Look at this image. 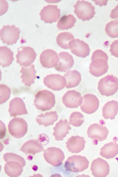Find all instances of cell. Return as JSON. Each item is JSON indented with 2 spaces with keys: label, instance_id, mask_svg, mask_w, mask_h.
Returning <instances> with one entry per match:
<instances>
[{
  "label": "cell",
  "instance_id": "6da1fadb",
  "mask_svg": "<svg viewBox=\"0 0 118 177\" xmlns=\"http://www.w3.org/2000/svg\"><path fill=\"white\" fill-rule=\"evenodd\" d=\"M55 96L50 91L43 90L37 92L35 96L34 105L42 111L48 110L55 106Z\"/></svg>",
  "mask_w": 118,
  "mask_h": 177
},
{
  "label": "cell",
  "instance_id": "7a4b0ae2",
  "mask_svg": "<svg viewBox=\"0 0 118 177\" xmlns=\"http://www.w3.org/2000/svg\"><path fill=\"white\" fill-rule=\"evenodd\" d=\"M97 88L102 96H113L118 90V78L113 75H108L99 80Z\"/></svg>",
  "mask_w": 118,
  "mask_h": 177
},
{
  "label": "cell",
  "instance_id": "3957f363",
  "mask_svg": "<svg viewBox=\"0 0 118 177\" xmlns=\"http://www.w3.org/2000/svg\"><path fill=\"white\" fill-rule=\"evenodd\" d=\"M89 164V162L86 157L80 155H73L68 158L64 167L66 171L80 172L87 169Z\"/></svg>",
  "mask_w": 118,
  "mask_h": 177
},
{
  "label": "cell",
  "instance_id": "277c9868",
  "mask_svg": "<svg viewBox=\"0 0 118 177\" xmlns=\"http://www.w3.org/2000/svg\"><path fill=\"white\" fill-rule=\"evenodd\" d=\"M73 6L74 13L83 21L89 20L95 14L94 7L88 1L78 0Z\"/></svg>",
  "mask_w": 118,
  "mask_h": 177
},
{
  "label": "cell",
  "instance_id": "5b68a950",
  "mask_svg": "<svg viewBox=\"0 0 118 177\" xmlns=\"http://www.w3.org/2000/svg\"><path fill=\"white\" fill-rule=\"evenodd\" d=\"M108 56L95 57L92 56L89 69L90 73L94 76L99 77L106 73L109 68L107 63Z\"/></svg>",
  "mask_w": 118,
  "mask_h": 177
},
{
  "label": "cell",
  "instance_id": "8992f818",
  "mask_svg": "<svg viewBox=\"0 0 118 177\" xmlns=\"http://www.w3.org/2000/svg\"><path fill=\"white\" fill-rule=\"evenodd\" d=\"M16 62L20 66H29L34 62L36 53L34 49L30 46H21L17 49L16 55Z\"/></svg>",
  "mask_w": 118,
  "mask_h": 177
},
{
  "label": "cell",
  "instance_id": "52a82bcc",
  "mask_svg": "<svg viewBox=\"0 0 118 177\" xmlns=\"http://www.w3.org/2000/svg\"><path fill=\"white\" fill-rule=\"evenodd\" d=\"M28 124L23 119L15 117L12 119L8 125V130L10 134L14 137L20 138L26 134Z\"/></svg>",
  "mask_w": 118,
  "mask_h": 177
},
{
  "label": "cell",
  "instance_id": "ba28073f",
  "mask_svg": "<svg viewBox=\"0 0 118 177\" xmlns=\"http://www.w3.org/2000/svg\"><path fill=\"white\" fill-rule=\"evenodd\" d=\"M20 31L14 25H4L0 30L1 40L8 45L15 44L19 38Z\"/></svg>",
  "mask_w": 118,
  "mask_h": 177
},
{
  "label": "cell",
  "instance_id": "9c48e42d",
  "mask_svg": "<svg viewBox=\"0 0 118 177\" xmlns=\"http://www.w3.org/2000/svg\"><path fill=\"white\" fill-rule=\"evenodd\" d=\"M43 156L47 163L54 167L61 165L65 158L63 152L55 147H50L44 150Z\"/></svg>",
  "mask_w": 118,
  "mask_h": 177
},
{
  "label": "cell",
  "instance_id": "30bf717a",
  "mask_svg": "<svg viewBox=\"0 0 118 177\" xmlns=\"http://www.w3.org/2000/svg\"><path fill=\"white\" fill-rule=\"evenodd\" d=\"M43 81L46 86L55 91L61 90L67 84L65 77L59 74L47 75L44 78Z\"/></svg>",
  "mask_w": 118,
  "mask_h": 177
},
{
  "label": "cell",
  "instance_id": "8fae6325",
  "mask_svg": "<svg viewBox=\"0 0 118 177\" xmlns=\"http://www.w3.org/2000/svg\"><path fill=\"white\" fill-rule=\"evenodd\" d=\"M60 10L57 5L49 4L44 6L40 13L41 20L45 23L56 22L60 17Z\"/></svg>",
  "mask_w": 118,
  "mask_h": 177
},
{
  "label": "cell",
  "instance_id": "7c38bea8",
  "mask_svg": "<svg viewBox=\"0 0 118 177\" xmlns=\"http://www.w3.org/2000/svg\"><path fill=\"white\" fill-rule=\"evenodd\" d=\"M40 60L42 66L50 68L56 66L60 61L58 55L54 50L47 49L43 50L40 55Z\"/></svg>",
  "mask_w": 118,
  "mask_h": 177
},
{
  "label": "cell",
  "instance_id": "4fadbf2b",
  "mask_svg": "<svg viewBox=\"0 0 118 177\" xmlns=\"http://www.w3.org/2000/svg\"><path fill=\"white\" fill-rule=\"evenodd\" d=\"M62 99L63 104L66 107L74 108L82 105L83 98L79 92L75 90H71L65 94Z\"/></svg>",
  "mask_w": 118,
  "mask_h": 177
},
{
  "label": "cell",
  "instance_id": "5bb4252c",
  "mask_svg": "<svg viewBox=\"0 0 118 177\" xmlns=\"http://www.w3.org/2000/svg\"><path fill=\"white\" fill-rule=\"evenodd\" d=\"M69 48L73 54L82 58H85L88 56L90 50L87 43L78 39H73L70 41Z\"/></svg>",
  "mask_w": 118,
  "mask_h": 177
},
{
  "label": "cell",
  "instance_id": "9a60e30c",
  "mask_svg": "<svg viewBox=\"0 0 118 177\" xmlns=\"http://www.w3.org/2000/svg\"><path fill=\"white\" fill-rule=\"evenodd\" d=\"M109 133L107 128L97 123L91 124L87 131L88 137L92 140L101 141L106 139Z\"/></svg>",
  "mask_w": 118,
  "mask_h": 177
},
{
  "label": "cell",
  "instance_id": "2e32d148",
  "mask_svg": "<svg viewBox=\"0 0 118 177\" xmlns=\"http://www.w3.org/2000/svg\"><path fill=\"white\" fill-rule=\"evenodd\" d=\"M83 102L80 106L81 110L88 114H92L98 109L99 101L98 98L92 94H87L83 96Z\"/></svg>",
  "mask_w": 118,
  "mask_h": 177
},
{
  "label": "cell",
  "instance_id": "e0dca14e",
  "mask_svg": "<svg viewBox=\"0 0 118 177\" xmlns=\"http://www.w3.org/2000/svg\"><path fill=\"white\" fill-rule=\"evenodd\" d=\"M91 170L93 175L95 177H106L109 173V165L105 160L98 158L92 162Z\"/></svg>",
  "mask_w": 118,
  "mask_h": 177
},
{
  "label": "cell",
  "instance_id": "ac0fdd59",
  "mask_svg": "<svg viewBox=\"0 0 118 177\" xmlns=\"http://www.w3.org/2000/svg\"><path fill=\"white\" fill-rule=\"evenodd\" d=\"M8 112L10 116L12 117L28 113L23 100L17 97L14 98L10 101Z\"/></svg>",
  "mask_w": 118,
  "mask_h": 177
},
{
  "label": "cell",
  "instance_id": "d6986e66",
  "mask_svg": "<svg viewBox=\"0 0 118 177\" xmlns=\"http://www.w3.org/2000/svg\"><path fill=\"white\" fill-rule=\"evenodd\" d=\"M85 143L83 137L77 135L69 138L65 143L68 151L73 153H78L83 150Z\"/></svg>",
  "mask_w": 118,
  "mask_h": 177
},
{
  "label": "cell",
  "instance_id": "ffe728a7",
  "mask_svg": "<svg viewBox=\"0 0 118 177\" xmlns=\"http://www.w3.org/2000/svg\"><path fill=\"white\" fill-rule=\"evenodd\" d=\"M60 61L57 65L55 67L58 71L63 72L66 71L73 66L74 60L73 56L68 53L62 52L58 54Z\"/></svg>",
  "mask_w": 118,
  "mask_h": 177
},
{
  "label": "cell",
  "instance_id": "44dd1931",
  "mask_svg": "<svg viewBox=\"0 0 118 177\" xmlns=\"http://www.w3.org/2000/svg\"><path fill=\"white\" fill-rule=\"evenodd\" d=\"M71 129L67 119L60 120L56 123L53 128V135L55 136V140L57 141L63 140L64 138L69 133L68 131Z\"/></svg>",
  "mask_w": 118,
  "mask_h": 177
},
{
  "label": "cell",
  "instance_id": "7402d4cb",
  "mask_svg": "<svg viewBox=\"0 0 118 177\" xmlns=\"http://www.w3.org/2000/svg\"><path fill=\"white\" fill-rule=\"evenodd\" d=\"M20 72L22 74L21 76L22 81L26 86L30 87L35 83L36 71L34 64L22 67Z\"/></svg>",
  "mask_w": 118,
  "mask_h": 177
},
{
  "label": "cell",
  "instance_id": "603a6c76",
  "mask_svg": "<svg viewBox=\"0 0 118 177\" xmlns=\"http://www.w3.org/2000/svg\"><path fill=\"white\" fill-rule=\"evenodd\" d=\"M6 163L4 169L5 173L9 176L18 177L21 174L23 166L20 163L14 160H10Z\"/></svg>",
  "mask_w": 118,
  "mask_h": 177
},
{
  "label": "cell",
  "instance_id": "cb8c5ba5",
  "mask_svg": "<svg viewBox=\"0 0 118 177\" xmlns=\"http://www.w3.org/2000/svg\"><path fill=\"white\" fill-rule=\"evenodd\" d=\"M42 145L37 140L32 139L25 142L19 150L26 154H31L34 155L36 153L44 151Z\"/></svg>",
  "mask_w": 118,
  "mask_h": 177
},
{
  "label": "cell",
  "instance_id": "d4e9b609",
  "mask_svg": "<svg viewBox=\"0 0 118 177\" xmlns=\"http://www.w3.org/2000/svg\"><path fill=\"white\" fill-rule=\"evenodd\" d=\"M58 115L55 111H50L38 115L36 118L37 122L45 127L53 125L58 119Z\"/></svg>",
  "mask_w": 118,
  "mask_h": 177
},
{
  "label": "cell",
  "instance_id": "484cf974",
  "mask_svg": "<svg viewBox=\"0 0 118 177\" xmlns=\"http://www.w3.org/2000/svg\"><path fill=\"white\" fill-rule=\"evenodd\" d=\"M118 102L114 100L109 101L106 103L102 108V116L105 119L115 118L118 113Z\"/></svg>",
  "mask_w": 118,
  "mask_h": 177
},
{
  "label": "cell",
  "instance_id": "4316f807",
  "mask_svg": "<svg viewBox=\"0 0 118 177\" xmlns=\"http://www.w3.org/2000/svg\"><path fill=\"white\" fill-rule=\"evenodd\" d=\"M67 81L65 88H70L77 86L81 81V73L76 70H69L64 75Z\"/></svg>",
  "mask_w": 118,
  "mask_h": 177
},
{
  "label": "cell",
  "instance_id": "83f0119b",
  "mask_svg": "<svg viewBox=\"0 0 118 177\" xmlns=\"http://www.w3.org/2000/svg\"><path fill=\"white\" fill-rule=\"evenodd\" d=\"M118 154V144L111 142L106 144L101 148L100 154L107 159L115 157Z\"/></svg>",
  "mask_w": 118,
  "mask_h": 177
},
{
  "label": "cell",
  "instance_id": "f1b7e54d",
  "mask_svg": "<svg viewBox=\"0 0 118 177\" xmlns=\"http://www.w3.org/2000/svg\"><path fill=\"white\" fill-rule=\"evenodd\" d=\"M14 53L6 46L0 47V65L3 68L8 67L14 60Z\"/></svg>",
  "mask_w": 118,
  "mask_h": 177
},
{
  "label": "cell",
  "instance_id": "f546056e",
  "mask_svg": "<svg viewBox=\"0 0 118 177\" xmlns=\"http://www.w3.org/2000/svg\"><path fill=\"white\" fill-rule=\"evenodd\" d=\"M76 22L75 17L69 14L62 16L58 20L57 26L59 30H68L74 27Z\"/></svg>",
  "mask_w": 118,
  "mask_h": 177
},
{
  "label": "cell",
  "instance_id": "4dcf8cb0",
  "mask_svg": "<svg viewBox=\"0 0 118 177\" xmlns=\"http://www.w3.org/2000/svg\"><path fill=\"white\" fill-rule=\"evenodd\" d=\"M74 38L71 33L64 32L60 33L56 37V42L58 45L64 49L69 48V42Z\"/></svg>",
  "mask_w": 118,
  "mask_h": 177
},
{
  "label": "cell",
  "instance_id": "1f68e13d",
  "mask_svg": "<svg viewBox=\"0 0 118 177\" xmlns=\"http://www.w3.org/2000/svg\"><path fill=\"white\" fill-rule=\"evenodd\" d=\"M105 31L106 34L111 38L118 37V21L115 19L107 23Z\"/></svg>",
  "mask_w": 118,
  "mask_h": 177
},
{
  "label": "cell",
  "instance_id": "d6a6232c",
  "mask_svg": "<svg viewBox=\"0 0 118 177\" xmlns=\"http://www.w3.org/2000/svg\"><path fill=\"white\" fill-rule=\"evenodd\" d=\"M84 122L83 115L80 112H74L72 113L69 118V123L75 127L80 126Z\"/></svg>",
  "mask_w": 118,
  "mask_h": 177
},
{
  "label": "cell",
  "instance_id": "836d02e7",
  "mask_svg": "<svg viewBox=\"0 0 118 177\" xmlns=\"http://www.w3.org/2000/svg\"><path fill=\"white\" fill-rule=\"evenodd\" d=\"M11 93L10 88L4 84L0 85V104L5 102L9 98Z\"/></svg>",
  "mask_w": 118,
  "mask_h": 177
},
{
  "label": "cell",
  "instance_id": "e575fe53",
  "mask_svg": "<svg viewBox=\"0 0 118 177\" xmlns=\"http://www.w3.org/2000/svg\"><path fill=\"white\" fill-rule=\"evenodd\" d=\"M3 159L6 162L10 160H14L20 163L23 167L26 165L25 161L22 157L13 153H5L3 155Z\"/></svg>",
  "mask_w": 118,
  "mask_h": 177
},
{
  "label": "cell",
  "instance_id": "d590c367",
  "mask_svg": "<svg viewBox=\"0 0 118 177\" xmlns=\"http://www.w3.org/2000/svg\"><path fill=\"white\" fill-rule=\"evenodd\" d=\"M109 51L112 55L118 58V40H114L112 43Z\"/></svg>",
  "mask_w": 118,
  "mask_h": 177
},
{
  "label": "cell",
  "instance_id": "8d00e7d4",
  "mask_svg": "<svg viewBox=\"0 0 118 177\" xmlns=\"http://www.w3.org/2000/svg\"><path fill=\"white\" fill-rule=\"evenodd\" d=\"M109 17L112 19L118 18V4L112 10Z\"/></svg>",
  "mask_w": 118,
  "mask_h": 177
}]
</instances>
